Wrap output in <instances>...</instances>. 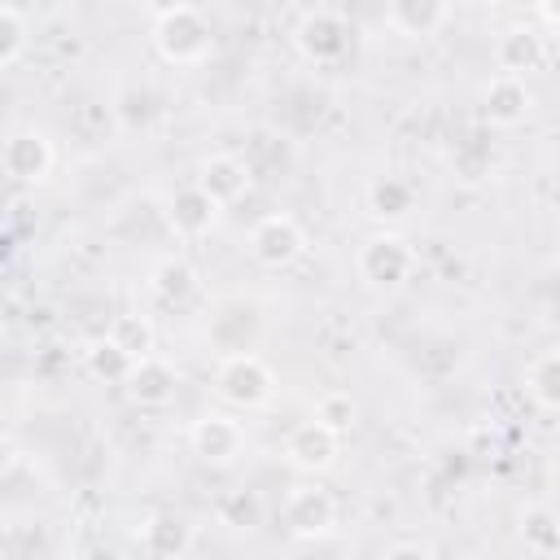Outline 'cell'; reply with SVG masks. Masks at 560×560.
I'll return each mask as SVG.
<instances>
[{"mask_svg": "<svg viewBox=\"0 0 560 560\" xmlns=\"http://www.w3.org/2000/svg\"><path fill=\"white\" fill-rule=\"evenodd\" d=\"M354 267H359V280H363V284H372V289H394V284H402V280L411 276L416 254H411V245H407L398 232H376V236H368V241L359 245Z\"/></svg>", "mask_w": 560, "mask_h": 560, "instance_id": "277c9868", "label": "cell"}, {"mask_svg": "<svg viewBox=\"0 0 560 560\" xmlns=\"http://www.w3.org/2000/svg\"><path fill=\"white\" fill-rule=\"evenodd\" d=\"M337 525V499L324 486H293L284 499V529L293 538H319Z\"/></svg>", "mask_w": 560, "mask_h": 560, "instance_id": "8992f818", "label": "cell"}, {"mask_svg": "<svg viewBox=\"0 0 560 560\" xmlns=\"http://www.w3.org/2000/svg\"><path fill=\"white\" fill-rule=\"evenodd\" d=\"M188 442H192V451H197L206 464H232V459L245 451V429H241L232 416L210 411V416L192 420Z\"/></svg>", "mask_w": 560, "mask_h": 560, "instance_id": "9c48e42d", "label": "cell"}, {"mask_svg": "<svg viewBox=\"0 0 560 560\" xmlns=\"http://www.w3.org/2000/svg\"><path fill=\"white\" fill-rule=\"evenodd\" d=\"M149 293H153L162 306H184V302L197 293V271H192V262H184V258H162V262L149 271Z\"/></svg>", "mask_w": 560, "mask_h": 560, "instance_id": "d6986e66", "label": "cell"}, {"mask_svg": "<svg viewBox=\"0 0 560 560\" xmlns=\"http://www.w3.org/2000/svg\"><path fill=\"white\" fill-rule=\"evenodd\" d=\"M346 44H350V22L341 9H328V4L306 9L293 26V48L315 66H332L346 52Z\"/></svg>", "mask_w": 560, "mask_h": 560, "instance_id": "3957f363", "label": "cell"}, {"mask_svg": "<svg viewBox=\"0 0 560 560\" xmlns=\"http://www.w3.org/2000/svg\"><path fill=\"white\" fill-rule=\"evenodd\" d=\"M525 389H529V398H534L538 407L560 411V350H547V354H538V359L529 363Z\"/></svg>", "mask_w": 560, "mask_h": 560, "instance_id": "44dd1931", "label": "cell"}, {"mask_svg": "<svg viewBox=\"0 0 560 560\" xmlns=\"http://www.w3.org/2000/svg\"><path fill=\"white\" fill-rule=\"evenodd\" d=\"M315 420L341 438V433L354 429V420H359V402H354L346 389H328V394L315 398Z\"/></svg>", "mask_w": 560, "mask_h": 560, "instance_id": "cb8c5ba5", "label": "cell"}, {"mask_svg": "<svg viewBox=\"0 0 560 560\" xmlns=\"http://www.w3.org/2000/svg\"><path fill=\"white\" fill-rule=\"evenodd\" d=\"M258 328H262V315H258V306L245 302V298H228V302H219V311L210 315V341H214L223 354L249 350V341L258 337Z\"/></svg>", "mask_w": 560, "mask_h": 560, "instance_id": "ba28073f", "label": "cell"}, {"mask_svg": "<svg viewBox=\"0 0 560 560\" xmlns=\"http://www.w3.org/2000/svg\"><path fill=\"white\" fill-rule=\"evenodd\" d=\"M494 57H499L503 74H516L521 79L525 70H534L547 57V44H542V35L534 26H508L499 35V44H494Z\"/></svg>", "mask_w": 560, "mask_h": 560, "instance_id": "e0dca14e", "label": "cell"}, {"mask_svg": "<svg viewBox=\"0 0 560 560\" xmlns=\"http://www.w3.org/2000/svg\"><path fill=\"white\" fill-rule=\"evenodd\" d=\"M284 459H289L293 468H302V472H324V468L337 464V433L324 429V424L311 416V420H302V424L284 438Z\"/></svg>", "mask_w": 560, "mask_h": 560, "instance_id": "30bf717a", "label": "cell"}, {"mask_svg": "<svg viewBox=\"0 0 560 560\" xmlns=\"http://www.w3.org/2000/svg\"><path fill=\"white\" fill-rule=\"evenodd\" d=\"M249 184H254V171H249V162H241L236 153H214V158H206V162H201V175H197V188H201L214 206H228V201L245 197Z\"/></svg>", "mask_w": 560, "mask_h": 560, "instance_id": "7c38bea8", "label": "cell"}, {"mask_svg": "<svg viewBox=\"0 0 560 560\" xmlns=\"http://www.w3.org/2000/svg\"><path fill=\"white\" fill-rule=\"evenodd\" d=\"M214 389L223 402L232 407H262L276 389V372L267 368L262 354L241 350V354H223L214 368Z\"/></svg>", "mask_w": 560, "mask_h": 560, "instance_id": "7a4b0ae2", "label": "cell"}, {"mask_svg": "<svg viewBox=\"0 0 560 560\" xmlns=\"http://www.w3.org/2000/svg\"><path fill=\"white\" fill-rule=\"evenodd\" d=\"M149 39H153L158 57L171 61V66H192V61H201L214 48L210 18L197 4H166V9H158L153 26H149Z\"/></svg>", "mask_w": 560, "mask_h": 560, "instance_id": "6da1fadb", "label": "cell"}, {"mask_svg": "<svg viewBox=\"0 0 560 560\" xmlns=\"http://www.w3.org/2000/svg\"><path fill=\"white\" fill-rule=\"evenodd\" d=\"M556 232H560V210H556Z\"/></svg>", "mask_w": 560, "mask_h": 560, "instance_id": "4dcf8cb0", "label": "cell"}, {"mask_svg": "<svg viewBox=\"0 0 560 560\" xmlns=\"http://www.w3.org/2000/svg\"><path fill=\"white\" fill-rule=\"evenodd\" d=\"M26 35H31L26 13H22L18 4H0V66H4V70H9V66L22 57Z\"/></svg>", "mask_w": 560, "mask_h": 560, "instance_id": "d4e9b609", "label": "cell"}, {"mask_svg": "<svg viewBox=\"0 0 560 560\" xmlns=\"http://www.w3.org/2000/svg\"><path fill=\"white\" fill-rule=\"evenodd\" d=\"M214 214H219V206H214L197 184L175 188V192H171V201H166V223H171V232H175V236H184V241L206 236V232L214 228Z\"/></svg>", "mask_w": 560, "mask_h": 560, "instance_id": "5bb4252c", "label": "cell"}, {"mask_svg": "<svg viewBox=\"0 0 560 560\" xmlns=\"http://www.w3.org/2000/svg\"><path fill=\"white\" fill-rule=\"evenodd\" d=\"M118 114H122L127 127L149 122V92H144V88H122V92H118Z\"/></svg>", "mask_w": 560, "mask_h": 560, "instance_id": "4316f807", "label": "cell"}, {"mask_svg": "<svg viewBox=\"0 0 560 560\" xmlns=\"http://www.w3.org/2000/svg\"><path fill=\"white\" fill-rule=\"evenodd\" d=\"M486 166H490V158H486L481 149H477V153H472V149H464V153L455 158V171H459L464 179H481V175H486Z\"/></svg>", "mask_w": 560, "mask_h": 560, "instance_id": "83f0119b", "label": "cell"}, {"mask_svg": "<svg viewBox=\"0 0 560 560\" xmlns=\"http://www.w3.org/2000/svg\"><path fill=\"white\" fill-rule=\"evenodd\" d=\"M188 542H192V525L179 512H153L140 525V547L153 560H179L188 551Z\"/></svg>", "mask_w": 560, "mask_h": 560, "instance_id": "9a60e30c", "label": "cell"}, {"mask_svg": "<svg viewBox=\"0 0 560 560\" xmlns=\"http://www.w3.org/2000/svg\"><path fill=\"white\" fill-rule=\"evenodd\" d=\"M83 363H88V372L96 376V381H131V368H136V359L114 341V337H96V341H88V350H83Z\"/></svg>", "mask_w": 560, "mask_h": 560, "instance_id": "ffe728a7", "label": "cell"}, {"mask_svg": "<svg viewBox=\"0 0 560 560\" xmlns=\"http://www.w3.org/2000/svg\"><path fill=\"white\" fill-rule=\"evenodd\" d=\"M52 171V140L35 127H22L4 140V175L13 184H39Z\"/></svg>", "mask_w": 560, "mask_h": 560, "instance_id": "52a82bcc", "label": "cell"}, {"mask_svg": "<svg viewBox=\"0 0 560 560\" xmlns=\"http://www.w3.org/2000/svg\"><path fill=\"white\" fill-rule=\"evenodd\" d=\"M83 560H118V556H114L109 547H88V551H83Z\"/></svg>", "mask_w": 560, "mask_h": 560, "instance_id": "f546056e", "label": "cell"}, {"mask_svg": "<svg viewBox=\"0 0 560 560\" xmlns=\"http://www.w3.org/2000/svg\"><path fill=\"white\" fill-rule=\"evenodd\" d=\"M175 389H179V368L171 359H162V354L136 359L131 381H127L131 402H140V407H166L175 398Z\"/></svg>", "mask_w": 560, "mask_h": 560, "instance_id": "4fadbf2b", "label": "cell"}, {"mask_svg": "<svg viewBox=\"0 0 560 560\" xmlns=\"http://www.w3.org/2000/svg\"><path fill=\"white\" fill-rule=\"evenodd\" d=\"M249 254L262 262V267H289L306 254V232L293 214H267L254 223L249 232Z\"/></svg>", "mask_w": 560, "mask_h": 560, "instance_id": "5b68a950", "label": "cell"}, {"mask_svg": "<svg viewBox=\"0 0 560 560\" xmlns=\"http://www.w3.org/2000/svg\"><path fill=\"white\" fill-rule=\"evenodd\" d=\"M214 516H219V525H228V529H254V525L262 521V503H258L254 490L241 486V490H228V494L219 499Z\"/></svg>", "mask_w": 560, "mask_h": 560, "instance_id": "603a6c76", "label": "cell"}, {"mask_svg": "<svg viewBox=\"0 0 560 560\" xmlns=\"http://www.w3.org/2000/svg\"><path fill=\"white\" fill-rule=\"evenodd\" d=\"M381 560H433V551H429V547H420V542H394Z\"/></svg>", "mask_w": 560, "mask_h": 560, "instance_id": "f1b7e54d", "label": "cell"}, {"mask_svg": "<svg viewBox=\"0 0 560 560\" xmlns=\"http://www.w3.org/2000/svg\"><path fill=\"white\" fill-rule=\"evenodd\" d=\"M109 337L131 354V359H144V354H153V324L144 319V315H136V311H127V315H118L114 319V328H109Z\"/></svg>", "mask_w": 560, "mask_h": 560, "instance_id": "484cf974", "label": "cell"}, {"mask_svg": "<svg viewBox=\"0 0 560 560\" xmlns=\"http://www.w3.org/2000/svg\"><path fill=\"white\" fill-rule=\"evenodd\" d=\"M368 210L385 223H398L416 210V184L402 179V175H381L368 184Z\"/></svg>", "mask_w": 560, "mask_h": 560, "instance_id": "ac0fdd59", "label": "cell"}, {"mask_svg": "<svg viewBox=\"0 0 560 560\" xmlns=\"http://www.w3.org/2000/svg\"><path fill=\"white\" fill-rule=\"evenodd\" d=\"M529 105H534L529 83L516 79V74H499L481 92V122H490V127H516L529 114Z\"/></svg>", "mask_w": 560, "mask_h": 560, "instance_id": "8fae6325", "label": "cell"}, {"mask_svg": "<svg viewBox=\"0 0 560 560\" xmlns=\"http://www.w3.org/2000/svg\"><path fill=\"white\" fill-rule=\"evenodd\" d=\"M446 18H451V4H442V0H394V4L385 9V22H389L398 35H407V39H429V35H438V31L446 26Z\"/></svg>", "mask_w": 560, "mask_h": 560, "instance_id": "2e32d148", "label": "cell"}, {"mask_svg": "<svg viewBox=\"0 0 560 560\" xmlns=\"http://www.w3.org/2000/svg\"><path fill=\"white\" fill-rule=\"evenodd\" d=\"M521 542L529 547V551H538V556H551V551H560V516L551 512V508H525L521 512Z\"/></svg>", "mask_w": 560, "mask_h": 560, "instance_id": "7402d4cb", "label": "cell"}]
</instances>
